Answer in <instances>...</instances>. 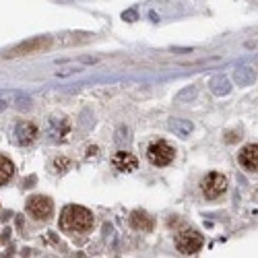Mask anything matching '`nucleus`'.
I'll return each instance as SVG.
<instances>
[{
  "instance_id": "f257e3e1",
  "label": "nucleus",
  "mask_w": 258,
  "mask_h": 258,
  "mask_svg": "<svg viewBox=\"0 0 258 258\" xmlns=\"http://www.w3.org/2000/svg\"><path fill=\"white\" fill-rule=\"evenodd\" d=\"M60 227L64 231H87L93 227V215L79 205H69L60 215Z\"/></svg>"
},
{
  "instance_id": "f03ea898",
  "label": "nucleus",
  "mask_w": 258,
  "mask_h": 258,
  "mask_svg": "<svg viewBox=\"0 0 258 258\" xmlns=\"http://www.w3.org/2000/svg\"><path fill=\"white\" fill-rule=\"evenodd\" d=\"M174 157H176V151L163 141H157L153 145H149V149H147V159L151 161L153 165H157V167H163V165L171 163Z\"/></svg>"
},
{
  "instance_id": "7ed1b4c3",
  "label": "nucleus",
  "mask_w": 258,
  "mask_h": 258,
  "mask_svg": "<svg viewBox=\"0 0 258 258\" xmlns=\"http://www.w3.org/2000/svg\"><path fill=\"white\" fill-rule=\"evenodd\" d=\"M50 44H52V39H50V37H35V39H27V41H23V44L15 46L13 50H9V52H7V58L29 56V54H33V52H41V50L50 48Z\"/></svg>"
},
{
  "instance_id": "20e7f679",
  "label": "nucleus",
  "mask_w": 258,
  "mask_h": 258,
  "mask_svg": "<svg viewBox=\"0 0 258 258\" xmlns=\"http://www.w3.org/2000/svg\"><path fill=\"white\" fill-rule=\"evenodd\" d=\"M201 188H203V195L207 199H217V197H221L223 192L227 190V180H225L223 174H215V171H213V174L205 176Z\"/></svg>"
},
{
  "instance_id": "39448f33",
  "label": "nucleus",
  "mask_w": 258,
  "mask_h": 258,
  "mask_svg": "<svg viewBox=\"0 0 258 258\" xmlns=\"http://www.w3.org/2000/svg\"><path fill=\"white\" fill-rule=\"evenodd\" d=\"M203 248V235L195 229H188L184 233H180L178 238V250L182 254H197Z\"/></svg>"
},
{
  "instance_id": "423d86ee",
  "label": "nucleus",
  "mask_w": 258,
  "mask_h": 258,
  "mask_svg": "<svg viewBox=\"0 0 258 258\" xmlns=\"http://www.w3.org/2000/svg\"><path fill=\"white\" fill-rule=\"evenodd\" d=\"M52 209H54V205H52V201L48 199V197H31L29 201H27V211L33 215L35 219H48L50 215H52Z\"/></svg>"
},
{
  "instance_id": "0eeeda50",
  "label": "nucleus",
  "mask_w": 258,
  "mask_h": 258,
  "mask_svg": "<svg viewBox=\"0 0 258 258\" xmlns=\"http://www.w3.org/2000/svg\"><path fill=\"white\" fill-rule=\"evenodd\" d=\"M15 137L19 141V145H31L37 139V128L33 122H21L15 131Z\"/></svg>"
},
{
  "instance_id": "6e6552de",
  "label": "nucleus",
  "mask_w": 258,
  "mask_h": 258,
  "mask_svg": "<svg viewBox=\"0 0 258 258\" xmlns=\"http://www.w3.org/2000/svg\"><path fill=\"white\" fill-rule=\"evenodd\" d=\"M240 163L248 171H258V145H248L240 153Z\"/></svg>"
},
{
  "instance_id": "1a4fd4ad",
  "label": "nucleus",
  "mask_w": 258,
  "mask_h": 258,
  "mask_svg": "<svg viewBox=\"0 0 258 258\" xmlns=\"http://www.w3.org/2000/svg\"><path fill=\"white\" fill-rule=\"evenodd\" d=\"M112 165H114L118 171H135L137 165H139V161H137L135 155H131V153L118 151V153L114 155V159H112Z\"/></svg>"
},
{
  "instance_id": "9d476101",
  "label": "nucleus",
  "mask_w": 258,
  "mask_h": 258,
  "mask_svg": "<svg viewBox=\"0 0 258 258\" xmlns=\"http://www.w3.org/2000/svg\"><path fill=\"white\" fill-rule=\"evenodd\" d=\"M169 131L174 133V135H178V137H182V139H186V137H190L192 135V131H195V126H192V122H188V120H169Z\"/></svg>"
},
{
  "instance_id": "9b49d317",
  "label": "nucleus",
  "mask_w": 258,
  "mask_h": 258,
  "mask_svg": "<svg viewBox=\"0 0 258 258\" xmlns=\"http://www.w3.org/2000/svg\"><path fill=\"white\" fill-rule=\"evenodd\" d=\"M131 225H133L135 229H139V231H149V229L153 227V219L149 217V215L137 211V213L131 215Z\"/></svg>"
},
{
  "instance_id": "f8f14e48",
  "label": "nucleus",
  "mask_w": 258,
  "mask_h": 258,
  "mask_svg": "<svg viewBox=\"0 0 258 258\" xmlns=\"http://www.w3.org/2000/svg\"><path fill=\"white\" fill-rule=\"evenodd\" d=\"M211 89H213L215 95H225V93L231 91V85H229V81L223 75H217L211 81Z\"/></svg>"
},
{
  "instance_id": "ddd939ff",
  "label": "nucleus",
  "mask_w": 258,
  "mask_h": 258,
  "mask_svg": "<svg viewBox=\"0 0 258 258\" xmlns=\"http://www.w3.org/2000/svg\"><path fill=\"white\" fill-rule=\"evenodd\" d=\"M13 174H15V165L11 163V159L0 155V186L7 184L13 178Z\"/></svg>"
},
{
  "instance_id": "4468645a",
  "label": "nucleus",
  "mask_w": 258,
  "mask_h": 258,
  "mask_svg": "<svg viewBox=\"0 0 258 258\" xmlns=\"http://www.w3.org/2000/svg\"><path fill=\"white\" fill-rule=\"evenodd\" d=\"M69 133V122L67 120H52L50 122V135L54 139H64Z\"/></svg>"
},
{
  "instance_id": "2eb2a0df",
  "label": "nucleus",
  "mask_w": 258,
  "mask_h": 258,
  "mask_svg": "<svg viewBox=\"0 0 258 258\" xmlns=\"http://www.w3.org/2000/svg\"><path fill=\"white\" fill-rule=\"evenodd\" d=\"M254 79H256V73L248 67H242L235 71V83L238 85H250V83H254Z\"/></svg>"
},
{
  "instance_id": "dca6fc26",
  "label": "nucleus",
  "mask_w": 258,
  "mask_h": 258,
  "mask_svg": "<svg viewBox=\"0 0 258 258\" xmlns=\"http://www.w3.org/2000/svg\"><path fill=\"white\" fill-rule=\"evenodd\" d=\"M197 95V87H186V91H182L178 95V99H190V97H195Z\"/></svg>"
},
{
  "instance_id": "f3484780",
  "label": "nucleus",
  "mask_w": 258,
  "mask_h": 258,
  "mask_svg": "<svg viewBox=\"0 0 258 258\" xmlns=\"http://www.w3.org/2000/svg\"><path fill=\"white\" fill-rule=\"evenodd\" d=\"M54 165H56V169H58V171H64V169L69 167V159H56V161H54Z\"/></svg>"
},
{
  "instance_id": "a211bd4d",
  "label": "nucleus",
  "mask_w": 258,
  "mask_h": 258,
  "mask_svg": "<svg viewBox=\"0 0 258 258\" xmlns=\"http://www.w3.org/2000/svg\"><path fill=\"white\" fill-rule=\"evenodd\" d=\"M5 107H7V101H5V99H0V112H3Z\"/></svg>"
}]
</instances>
